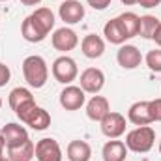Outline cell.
Returning <instances> with one entry per match:
<instances>
[{
  "label": "cell",
  "mask_w": 161,
  "mask_h": 161,
  "mask_svg": "<svg viewBox=\"0 0 161 161\" xmlns=\"http://www.w3.org/2000/svg\"><path fill=\"white\" fill-rule=\"evenodd\" d=\"M23 77L30 88H43L49 79V68L45 58L40 54H30L23 60Z\"/></svg>",
  "instance_id": "1"
},
{
  "label": "cell",
  "mask_w": 161,
  "mask_h": 161,
  "mask_svg": "<svg viewBox=\"0 0 161 161\" xmlns=\"http://www.w3.org/2000/svg\"><path fill=\"white\" fill-rule=\"evenodd\" d=\"M15 114L25 125H30L36 131H43L51 125V114L43 107L36 105V101H28V103L21 105L15 111Z\"/></svg>",
  "instance_id": "2"
},
{
  "label": "cell",
  "mask_w": 161,
  "mask_h": 161,
  "mask_svg": "<svg viewBox=\"0 0 161 161\" xmlns=\"http://www.w3.org/2000/svg\"><path fill=\"white\" fill-rule=\"evenodd\" d=\"M156 142V131L150 125H137L125 135V146L127 150L135 154H146L154 148Z\"/></svg>",
  "instance_id": "3"
},
{
  "label": "cell",
  "mask_w": 161,
  "mask_h": 161,
  "mask_svg": "<svg viewBox=\"0 0 161 161\" xmlns=\"http://www.w3.org/2000/svg\"><path fill=\"white\" fill-rule=\"evenodd\" d=\"M51 73H53L54 80H58V82H62V84L68 86V84H71L73 80L77 79L79 68H77V62H75L71 56L62 54V56H58V58L53 62Z\"/></svg>",
  "instance_id": "4"
},
{
  "label": "cell",
  "mask_w": 161,
  "mask_h": 161,
  "mask_svg": "<svg viewBox=\"0 0 161 161\" xmlns=\"http://www.w3.org/2000/svg\"><path fill=\"white\" fill-rule=\"evenodd\" d=\"M51 43L56 51L60 53H69L73 51L77 45H79V36L73 28L69 26H62V28H56L51 36Z\"/></svg>",
  "instance_id": "5"
},
{
  "label": "cell",
  "mask_w": 161,
  "mask_h": 161,
  "mask_svg": "<svg viewBox=\"0 0 161 161\" xmlns=\"http://www.w3.org/2000/svg\"><path fill=\"white\" fill-rule=\"evenodd\" d=\"M60 107L66 109V111H79L80 107L84 105L86 101V92L80 88V86H75V84H68L62 92H60Z\"/></svg>",
  "instance_id": "6"
},
{
  "label": "cell",
  "mask_w": 161,
  "mask_h": 161,
  "mask_svg": "<svg viewBox=\"0 0 161 161\" xmlns=\"http://www.w3.org/2000/svg\"><path fill=\"white\" fill-rule=\"evenodd\" d=\"M99 124H101V133L107 139H120L122 135L125 133V127H127L125 116L120 114V113H113V111L99 122Z\"/></svg>",
  "instance_id": "7"
},
{
  "label": "cell",
  "mask_w": 161,
  "mask_h": 161,
  "mask_svg": "<svg viewBox=\"0 0 161 161\" xmlns=\"http://www.w3.org/2000/svg\"><path fill=\"white\" fill-rule=\"evenodd\" d=\"M80 88L86 94H99L101 88L105 86V73L99 68H86L80 73Z\"/></svg>",
  "instance_id": "8"
},
{
  "label": "cell",
  "mask_w": 161,
  "mask_h": 161,
  "mask_svg": "<svg viewBox=\"0 0 161 161\" xmlns=\"http://www.w3.org/2000/svg\"><path fill=\"white\" fill-rule=\"evenodd\" d=\"M62 148L58 141L45 137L36 142V159L38 161H62Z\"/></svg>",
  "instance_id": "9"
},
{
  "label": "cell",
  "mask_w": 161,
  "mask_h": 161,
  "mask_svg": "<svg viewBox=\"0 0 161 161\" xmlns=\"http://www.w3.org/2000/svg\"><path fill=\"white\" fill-rule=\"evenodd\" d=\"M58 15L66 25H77L84 19V6L79 0H64L58 8Z\"/></svg>",
  "instance_id": "10"
},
{
  "label": "cell",
  "mask_w": 161,
  "mask_h": 161,
  "mask_svg": "<svg viewBox=\"0 0 161 161\" xmlns=\"http://www.w3.org/2000/svg\"><path fill=\"white\" fill-rule=\"evenodd\" d=\"M116 62H118V66L124 68V69H135V68H139L141 66V62H142V54H141V51H139V47H135V45H120V49H118V53H116Z\"/></svg>",
  "instance_id": "11"
},
{
  "label": "cell",
  "mask_w": 161,
  "mask_h": 161,
  "mask_svg": "<svg viewBox=\"0 0 161 161\" xmlns=\"http://www.w3.org/2000/svg\"><path fill=\"white\" fill-rule=\"evenodd\" d=\"M2 137H4V142H6V148H13V146H19L21 142H25L28 137V131L25 125L21 124H15V122H9L6 124L2 129H0Z\"/></svg>",
  "instance_id": "12"
},
{
  "label": "cell",
  "mask_w": 161,
  "mask_h": 161,
  "mask_svg": "<svg viewBox=\"0 0 161 161\" xmlns=\"http://www.w3.org/2000/svg\"><path fill=\"white\" fill-rule=\"evenodd\" d=\"M109 113H111V105H109V99L103 97V96L96 94L86 103V116L92 122H101Z\"/></svg>",
  "instance_id": "13"
},
{
  "label": "cell",
  "mask_w": 161,
  "mask_h": 161,
  "mask_svg": "<svg viewBox=\"0 0 161 161\" xmlns=\"http://www.w3.org/2000/svg\"><path fill=\"white\" fill-rule=\"evenodd\" d=\"M80 51H82V54L86 58L96 60V58L103 56V53H105V41L97 34H88L80 41Z\"/></svg>",
  "instance_id": "14"
},
{
  "label": "cell",
  "mask_w": 161,
  "mask_h": 161,
  "mask_svg": "<svg viewBox=\"0 0 161 161\" xmlns=\"http://www.w3.org/2000/svg\"><path fill=\"white\" fill-rule=\"evenodd\" d=\"M127 120L133 125H148V124H152L150 103L148 101H135L127 111Z\"/></svg>",
  "instance_id": "15"
},
{
  "label": "cell",
  "mask_w": 161,
  "mask_h": 161,
  "mask_svg": "<svg viewBox=\"0 0 161 161\" xmlns=\"http://www.w3.org/2000/svg\"><path fill=\"white\" fill-rule=\"evenodd\" d=\"M101 156H103V161H125L127 146H125L124 141L111 139V141H107V142L103 144Z\"/></svg>",
  "instance_id": "16"
},
{
  "label": "cell",
  "mask_w": 161,
  "mask_h": 161,
  "mask_svg": "<svg viewBox=\"0 0 161 161\" xmlns=\"http://www.w3.org/2000/svg\"><path fill=\"white\" fill-rule=\"evenodd\" d=\"M66 156H68L69 161H90V158H92V146L86 141L75 139V141H71L68 144Z\"/></svg>",
  "instance_id": "17"
},
{
  "label": "cell",
  "mask_w": 161,
  "mask_h": 161,
  "mask_svg": "<svg viewBox=\"0 0 161 161\" xmlns=\"http://www.w3.org/2000/svg\"><path fill=\"white\" fill-rule=\"evenodd\" d=\"M32 158H36V144L30 139H26L19 146L8 148V159L9 161H32Z\"/></svg>",
  "instance_id": "18"
},
{
  "label": "cell",
  "mask_w": 161,
  "mask_h": 161,
  "mask_svg": "<svg viewBox=\"0 0 161 161\" xmlns=\"http://www.w3.org/2000/svg\"><path fill=\"white\" fill-rule=\"evenodd\" d=\"M103 36H105V40L109 41V43H113V45H124V43L127 41V36H125V32L122 30V26H120V23H118L116 17L105 23V26H103Z\"/></svg>",
  "instance_id": "19"
},
{
  "label": "cell",
  "mask_w": 161,
  "mask_h": 161,
  "mask_svg": "<svg viewBox=\"0 0 161 161\" xmlns=\"http://www.w3.org/2000/svg\"><path fill=\"white\" fill-rule=\"evenodd\" d=\"M21 36L28 41V43H40V41H43L47 38V34L34 23V19H32L30 15H28V17L23 21V25H21Z\"/></svg>",
  "instance_id": "20"
},
{
  "label": "cell",
  "mask_w": 161,
  "mask_h": 161,
  "mask_svg": "<svg viewBox=\"0 0 161 161\" xmlns=\"http://www.w3.org/2000/svg\"><path fill=\"white\" fill-rule=\"evenodd\" d=\"M116 19H118V23H120L122 30L125 32L127 40L139 36V21H141V17H139L137 13H133V11H124V13H120Z\"/></svg>",
  "instance_id": "21"
},
{
  "label": "cell",
  "mask_w": 161,
  "mask_h": 161,
  "mask_svg": "<svg viewBox=\"0 0 161 161\" xmlns=\"http://www.w3.org/2000/svg\"><path fill=\"white\" fill-rule=\"evenodd\" d=\"M30 17L34 19V23L40 26L47 36H49V32L54 28V23H56V21H54V13H53L49 8H38L34 13H30Z\"/></svg>",
  "instance_id": "22"
},
{
  "label": "cell",
  "mask_w": 161,
  "mask_h": 161,
  "mask_svg": "<svg viewBox=\"0 0 161 161\" xmlns=\"http://www.w3.org/2000/svg\"><path fill=\"white\" fill-rule=\"evenodd\" d=\"M28 101H34V96H32V92H30L28 88H25V86L13 88V90L9 92V96H8V103H9V107H11L13 113H15L21 105H25V103H28Z\"/></svg>",
  "instance_id": "23"
},
{
  "label": "cell",
  "mask_w": 161,
  "mask_h": 161,
  "mask_svg": "<svg viewBox=\"0 0 161 161\" xmlns=\"http://www.w3.org/2000/svg\"><path fill=\"white\" fill-rule=\"evenodd\" d=\"M158 26H159V19L156 15H142L139 21V36L144 40H154Z\"/></svg>",
  "instance_id": "24"
},
{
  "label": "cell",
  "mask_w": 161,
  "mask_h": 161,
  "mask_svg": "<svg viewBox=\"0 0 161 161\" xmlns=\"http://www.w3.org/2000/svg\"><path fill=\"white\" fill-rule=\"evenodd\" d=\"M144 62H146V66H148L150 71H154V73H161V49L159 47L148 51V54L144 56Z\"/></svg>",
  "instance_id": "25"
},
{
  "label": "cell",
  "mask_w": 161,
  "mask_h": 161,
  "mask_svg": "<svg viewBox=\"0 0 161 161\" xmlns=\"http://www.w3.org/2000/svg\"><path fill=\"white\" fill-rule=\"evenodd\" d=\"M150 103V116H152V122H161V97H156Z\"/></svg>",
  "instance_id": "26"
},
{
  "label": "cell",
  "mask_w": 161,
  "mask_h": 161,
  "mask_svg": "<svg viewBox=\"0 0 161 161\" xmlns=\"http://www.w3.org/2000/svg\"><path fill=\"white\" fill-rule=\"evenodd\" d=\"M9 79H11V69H9L6 64L0 62V88L6 86V84L9 82Z\"/></svg>",
  "instance_id": "27"
},
{
  "label": "cell",
  "mask_w": 161,
  "mask_h": 161,
  "mask_svg": "<svg viewBox=\"0 0 161 161\" xmlns=\"http://www.w3.org/2000/svg\"><path fill=\"white\" fill-rule=\"evenodd\" d=\"M86 2H88L90 8H94V9H97V11H103V9H107V8L111 6L113 0H86Z\"/></svg>",
  "instance_id": "28"
},
{
  "label": "cell",
  "mask_w": 161,
  "mask_h": 161,
  "mask_svg": "<svg viewBox=\"0 0 161 161\" xmlns=\"http://www.w3.org/2000/svg\"><path fill=\"white\" fill-rule=\"evenodd\" d=\"M141 8H146V9H150V8H158L161 4V0H139L137 2Z\"/></svg>",
  "instance_id": "29"
},
{
  "label": "cell",
  "mask_w": 161,
  "mask_h": 161,
  "mask_svg": "<svg viewBox=\"0 0 161 161\" xmlns=\"http://www.w3.org/2000/svg\"><path fill=\"white\" fill-rule=\"evenodd\" d=\"M154 41L158 43V47L161 49V23H159V26H158V30H156V34H154Z\"/></svg>",
  "instance_id": "30"
},
{
  "label": "cell",
  "mask_w": 161,
  "mask_h": 161,
  "mask_svg": "<svg viewBox=\"0 0 161 161\" xmlns=\"http://www.w3.org/2000/svg\"><path fill=\"white\" fill-rule=\"evenodd\" d=\"M4 148H6V142H4V137L0 133V161L4 159Z\"/></svg>",
  "instance_id": "31"
},
{
  "label": "cell",
  "mask_w": 161,
  "mask_h": 161,
  "mask_svg": "<svg viewBox=\"0 0 161 161\" xmlns=\"http://www.w3.org/2000/svg\"><path fill=\"white\" fill-rule=\"evenodd\" d=\"M41 0H21V4H25V6H38Z\"/></svg>",
  "instance_id": "32"
},
{
  "label": "cell",
  "mask_w": 161,
  "mask_h": 161,
  "mask_svg": "<svg viewBox=\"0 0 161 161\" xmlns=\"http://www.w3.org/2000/svg\"><path fill=\"white\" fill-rule=\"evenodd\" d=\"M122 4H125V6H133V4H137L139 0H120Z\"/></svg>",
  "instance_id": "33"
},
{
  "label": "cell",
  "mask_w": 161,
  "mask_h": 161,
  "mask_svg": "<svg viewBox=\"0 0 161 161\" xmlns=\"http://www.w3.org/2000/svg\"><path fill=\"white\" fill-rule=\"evenodd\" d=\"M0 109H2V97H0Z\"/></svg>",
  "instance_id": "34"
},
{
  "label": "cell",
  "mask_w": 161,
  "mask_h": 161,
  "mask_svg": "<svg viewBox=\"0 0 161 161\" xmlns=\"http://www.w3.org/2000/svg\"><path fill=\"white\" fill-rule=\"evenodd\" d=\"M159 154H161V141H159Z\"/></svg>",
  "instance_id": "35"
},
{
  "label": "cell",
  "mask_w": 161,
  "mask_h": 161,
  "mask_svg": "<svg viewBox=\"0 0 161 161\" xmlns=\"http://www.w3.org/2000/svg\"><path fill=\"white\" fill-rule=\"evenodd\" d=\"M2 161H9V159H6V158H4V159H2Z\"/></svg>",
  "instance_id": "36"
},
{
  "label": "cell",
  "mask_w": 161,
  "mask_h": 161,
  "mask_svg": "<svg viewBox=\"0 0 161 161\" xmlns=\"http://www.w3.org/2000/svg\"><path fill=\"white\" fill-rule=\"evenodd\" d=\"M0 2H8V0H0Z\"/></svg>",
  "instance_id": "37"
}]
</instances>
